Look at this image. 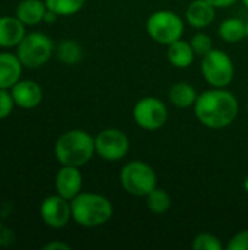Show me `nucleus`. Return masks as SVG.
<instances>
[{"instance_id": "1", "label": "nucleus", "mask_w": 248, "mask_h": 250, "mask_svg": "<svg viewBox=\"0 0 248 250\" xmlns=\"http://www.w3.org/2000/svg\"><path fill=\"white\" fill-rule=\"evenodd\" d=\"M193 107L197 120L213 130L225 129L232 125L240 111L237 97L225 88L203 91L199 94Z\"/></svg>"}, {"instance_id": "16", "label": "nucleus", "mask_w": 248, "mask_h": 250, "mask_svg": "<svg viewBox=\"0 0 248 250\" xmlns=\"http://www.w3.org/2000/svg\"><path fill=\"white\" fill-rule=\"evenodd\" d=\"M167 59L177 69H187L193 64L196 53L190 44V41L177 40L172 44L167 45Z\"/></svg>"}, {"instance_id": "2", "label": "nucleus", "mask_w": 248, "mask_h": 250, "mask_svg": "<svg viewBox=\"0 0 248 250\" xmlns=\"http://www.w3.org/2000/svg\"><path fill=\"white\" fill-rule=\"evenodd\" d=\"M95 154V138L80 129L67 130L58 136L54 145V155L61 166L82 167Z\"/></svg>"}, {"instance_id": "12", "label": "nucleus", "mask_w": 248, "mask_h": 250, "mask_svg": "<svg viewBox=\"0 0 248 250\" xmlns=\"http://www.w3.org/2000/svg\"><path fill=\"white\" fill-rule=\"evenodd\" d=\"M12 97L16 105L25 110H31L41 104L42 89L37 82L23 79V81H18L12 86Z\"/></svg>"}, {"instance_id": "4", "label": "nucleus", "mask_w": 248, "mask_h": 250, "mask_svg": "<svg viewBox=\"0 0 248 250\" xmlns=\"http://www.w3.org/2000/svg\"><path fill=\"white\" fill-rule=\"evenodd\" d=\"M120 183L126 193L134 198H146L155 188H158V177L148 163L134 160L121 168Z\"/></svg>"}, {"instance_id": "29", "label": "nucleus", "mask_w": 248, "mask_h": 250, "mask_svg": "<svg viewBox=\"0 0 248 250\" xmlns=\"http://www.w3.org/2000/svg\"><path fill=\"white\" fill-rule=\"evenodd\" d=\"M57 13H54L53 10H50V9H47V12H45V16H44V22H47V23H53V22H56L57 21Z\"/></svg>"}, {"instance_id": "33", "label": "nucleus", "mask_w": 248, "mask_h": 250, "mask_svg": "<svg viewBox=\"0 0 248 250\" xmlns=\"http://www.w3.org/2000/svg\"><path fill=\"white\" fill-rule=\"evenodd\" d=\"M247 113H248V103H247Z\"/></svg>"}, {"instance_id": "20", "label": "nucleus", "mask_w": 248, "mask_h": 250, "mask_svg": "<svg viewBox=\"0 0 248 250\" xmlns=\"http://www.w3.org/2000/svg\"><path fill=\"white\" fill-rule=\"evenodd\" d=\"M146 205L148 209L155 214V215H162L165 214L170 207H171V198L170 195L159 188H155L148 196H146Z\"/></svg>"}, {"instance_id": "11", "label": "nucleus", "mask_w": 248, "mask_h": 250, "mask_svg": "<svg viewBox=\"0 0 248 250\" xmlns=\"http://www.w3.org/2000/svg\"><path fill=\"white\" fill-rule=\"evenodd\" d=\"M56 190L60 196H63L67 201H72L82 192L83 186V176L79 170V167L73 166H63L57 176H56Z\"/></svg>"}, {"instance_id": "24", "label": "nucleus", "mask_w": 248, "mask_h": 250, "mask_svg": "<svg viewBox=\"0 0 248 250\" xmlns=\"http://www.w3.org/2000/svg\"><path fill=\"white\" fill-rule=\"evenodd\" d=\"M190 44H191V47H193L196 56H200V57L206 56L210 50H213V41H212V38H210L208 34H205V32H197V34H194V35L191 37V40H190Z\"/></svg>"}, {"instance_id": "19", "label": "nucleus", "mask_w": 248, "mask_h": 250, "mask_svg": "<svg viewBox=\"0 0 248 250\" xmlns=\"http://www.w3.org/2000/svg\"><path fill=\"white\" fill-rule=\"evenodd\" d=\"M218 34L225 42H240L247 37V23L240 18H228L219 25Z\"/></svg>"}, {"instance_id": "23", "label": "nucleus", "mask_w": 248, "mask_h": 250, "mask_svg": "<svg viewBox=\"0 0 248 250\" xmlns=\"http://www.w3.org/2000/svg\"><path fill=\"white\" fill-rule=\"evenodd\" d=\"M222 242L210 233H200L193 239L194 250H222Z\"/></svg>"}, {"instance_id": "21", "label": "nucleus", "mask_w": 248, "mask_h": 250, "mask_svg": "<svg viewBox=\"0 0 248 250\" xmlns=\"http://www.w3.org/2000/svg\"><path fill=\"white\" fill-rule=\"evenodd\" d=\"M57 57L64 63V64H76L80 62L83 51L82 47L73 41V40H64L58 44L57 47Z\"/></svg>"}, {"instance_id": "17", "label": "nucleus", "mask_w": 248, "mask_h": 250, "mask_svg": "<svg viewBox=\"0 0 248 250\" xmlns=\"http://www.w3.org/2000/svg\"><path fill=\"white\" fill-rule=\"evenodd\" d=\"M47 12L45 1L41 0H23L16 7V18L25 25H37L44 21Z\"/></svg>"}, {"instance_id": "3", "label": "nucleus", "mask_w": 248, "mask_h": 250, "mask_svg": "<svg viewBox=\"0 0 248 250\" xmlns=\"http://www.w3.org/2000/svg\"><path fill=\"white\" fill-rule=\"evenodd\" d=\"M70 207L72 220L86 229L108 223L114 212L113 204L107 196L92 192H80L70 201Z\"/></svg>"}, {"instance_id": "30", "label": "nucleus", "mask_w": 248, "mask_h": 250, "mask_svg": "<svg viewBox=\"0 0 248 250\" xmlns=\"http://www.w3.org/2000/svg\"><path fill=\"white\" fill-rule=\"evenodd\" d=\"M244 190L248 193V176L246 177V180H244Z\"/></svg>"}, {"instance_id": "26", "label": "nucleus", "mask_w": 248, "mask_h": 250, "mask_svg": "<svg viewBox=\"0 0 248 250\" xmlns=\"http://www.w3.org/2000/svg\"><path fill=\"white\" fill-rule=\"evenodd\" d=\"M228 250H248V230L237 233L229 243L227 245Z\"/></svg>"}, {"instance_id": "5", "label": "nucleus", "mask_w": 248, "mask_h": 250, "mask_svg": "<svg viewBox=\"0 0 248 250\" xmlns=\"http://www.w3.org/2000/svg\"><path fill=\"white\" fill-rule=\"evenodd\" d=\"M148 35L161 45H170L180 40L184 34V22L181 16L172 10H156L146 21Z\"/></svg>"}, {"instance_id": "6", "label": "nucleus", "mask_w": 248, "mask_h": 250, "mask_svg": "<svg viewBox=\"0 0 248 250\" xmlns=\"http://www.w3.org/2000/svg\"><path fill=\"white\" fill-rule=\"evenodd\" d=\"M202 73L205 81L212 88H227L235 76V66L232 59L222 50L213 48L202 57Z\"/></svg>"}, {"instance_id": "10", "label": "nucleus", "mask_w": 248, "mask_h": 250, "mask_svg": "<svg viewBox=\"0 0 248 250\" xmlns=\"http://www.w3.org/2000/svg\"><path fill=\"white\" fill-rule=\"evenodd\" d=\"M39 214L42 221L51 229H63L72 220V207L70 201L63 196L53 195L42 201Z\"/></svg>"}, {"instance_id": "15", "label": "nucleus", "mask_w": 248, "mask_h": 250, "mask_svg": "<svg viewBox=\"0 0 248 250\" xmlns=\"http://www.w3.org/2000/svg\"><path fill=\"white\" fill-rule=\"evenodd\" d=\"M22 66L18 54L0 53V88H12L22 75Z\"/></svg>"}, {"instance_id": "9", "label": "nucleus", "mask_w": 248, "mask_h": 250, "mask_svg": "<svg viewBox=\"0 0 248 250\" xmlns=\"http://www.w3.org/2000/svg\"><path fill=\"white\" fill-rule=\"evenodd\" d=\"M130 151L129 136L120 129H104L95 138V152L108 163L123 160Z\"/></svg>"}, {"instance_id": "27", "label": "nucleus", "mask_w": 248, "mask_h": 250, "mask_svg": "<svg viewBox=\"0 0 248 250\" xmlns=\"http://www.w3.org/2000/svg\"><path fill=\"white\" fill-rule=\"evenodd\" d=\"M44 250H70V246L67 243H63V242H50L47 243L44 248Z\"/></svg>"}, {"instance_id": "18", "label": "nucleus", "mask_w": 248, "mask_h": 250, "mask_svg": "<svg viewBox=\"0 0 248 250\" xmlns=\"http://www.w3.org/2000/svg\"><path fill=\"white\" fill-rule=\"evenodd\" d=\"M199 94L196 88L189 82H177L170 88L168 98L171 104L177 108H189L194 105Z\"/></svg>"}, {"instance_id": "32", "label": "nucleus", "mask_w": 248, "mask_h": 250, "mask_svg": "<svg viewBox=\"0 0 248 250\" xmlns=\"http://www.w3.org/2000/svg\"><path fill=\"white\" fill-rule=\"evenodd\" d=\"M246 23H247V38H248V21L246 22Z\"/></svg>"}, {"instance_id": "28", "label": "nucleus", "mask_w": 248, "mask_h": 250, "mask_svg": "<svg viewBox=\"0 0 248 250\" xmlns=\"http://www.w3.org/2000/svg\"><path fill=\"white\" fill-rule=\"evenodd\" d=\"M209 3H212L216 9H224V7H229L232 6L237 0H208Z\"/></svg>"}, {"instance_id": "31", "label": "nucleus", "mask_w": 248, "mask_h": 250, "mask_svg": "<svg viewBox=\"0 0 248 250\" xmlns=\"http://www.w3.org/2000/svg\"><path fill=\"white\" fill-rule=\"evenodd\" d=\"M241 1H243V4H244V6L248 9V0H241Z\"/></svg>"}, {"instance_id": "7", "label": "nucleus", "mask_w": 248, "mask_h": 250, "mask_svg": "<svg viewBox=\"0 0 248 250\" xmlns=\"http://www.w3.org/2000/svg\"><path fill=\"white\" fill-rule=\"evenodd\" d=\"M54 44L51 38L42 32H31L18 44V57L25 67L37 69L44 66L53 56Z\"/></svg>"}, {"instance_id": "25", "label": "nucleus", "mask_w": 248, "mask_h": 250, "mask_svg": "<svg viewBox=\"0 0 248 250\" xmlns=\"http://www.w3.org/2000/svg\"><path fill=\"white\" fill-rule=\"evenodd\" d=\"M15 107V100L12 97V92H7V89L0 88V119H6L10 116Z\"/></svg>"}, {"instance_id": "13", "label": "nucleus", "mask_w": 248, "mask_h": 250, "mask_svg": "<svg viewBox=\"0 0 248 250\" xmlns=\"http://www.w3.org/2000/svg\"><path fill=\"white\" fill-rule=\"evenodd\" d=\"M215 16L216 7L208 0H193L186 10V19L194 29L208 28L215 21Z\"/></svg>"}, {"instance_id": "8", "label": "nucleus", "mask_w": 248, "mask_h": 250, "mask_svg": "<svg viewBox=\"0 0 248 250\" xmlns=\"http://www.w3.org/2000/svg\"><path fill=\"white\" fill-rule=\"evenodd\" d=\"M133 119L136 125L148 132L159 130L168 120V110L165 103L156 97L140 98L133 108Z\"/></svg>"}, {"instance_id": "14", "label": "nucleus", "mask_w": 248, "mask_h": 250, "mask_svg": "<svg viewBox=\"0 0 248 250\" xmlns=\"http://www.w3.org/2000/svg\"><path fill=\"white\" fill-rule=\"evenodd\" d=\"M25 35V23L16 16H0V47H18Z\"/></svg>"}, {"instance_id": "22", "label": "nucleus", "mask_w": 248, "mask_h": 250, "mask_svg": "<svg viewBox=\"0 0 248 250\" xmlns=\"http://www.w3.org/2000/svg\"><path fill=\"white\" fill-rule=\"evenodd\" d=\"M47 9L53 10L58 16H70L80 12L86 0H44Z\"/></svg>"}]
</instances>
